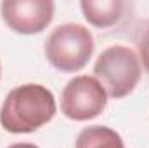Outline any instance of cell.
Returning <instances> with one entry per match:
<instances>
[{"label":"cell","mask_w":149,"mask_h":148,"mask_svg":"<svg viewBox=\"0 0 149 148\" xmlns=\"http://www.w3.org/2000/svg\"><path fill=\"white\" fill-rule=\"evenodd\" d=\"M57 111L52 91L40 84L14 87L0 108V124L10 134H30L49 124Z\"/></svg>","instance_id":"cell-1"},{"label":"cell","mask_w":149,"mask_h":148,"mask_svg":"<svg viewBox=\"0 0 149 148\" xmlns=\"http://www.w3.org/2000/svg\"><path fill=\"white\" fill-rule=\"evenodd\" d=\"M95 42L88 28L78 23H64L50 32L45 40V58L52 68L63 73L81 70L92 58Z\"/></svg>","instance_id":"cell-2"},{"label":"cell","mask_w":149,"mask_h":148,"mask_svg":"<svg viewBox=\"0 0 149 148\" xmlns=\"http://www.w3.org/2000/svg\"><path fill=\"white\" fill-rule=\"evenodd\" d=\"M94 75L108 92V98L121 99L134 92L141 80L142 68L134 49L111 45L99 54L94 65Z\"/></svg>","instance_id":"cell-3"},{"label":"cell","mask_w":149,"mask_h":148,"mask_svg":"<svg viewBox=\"0 0 149 148\" xmlns=\"http://www.w3.org/2000/svg\"><path fill=\"white\" fill-rule=\"evenodd\" d=\"M108 92L95 77L78 75L71 78L61 94V111L74 122L99 117L108 106Z\"/></svg>","instance_id":"cell-4"},{"label":"cell","mask_w":149,"mask_h":148,"mask_svg":"<svg viewBox=\"0 0 149 148\" xmlns=\"http://www.w3.org/2000/svg\"><path fill=\"white\" fill-rule=\"evenodd\" d=\"M3 23L16 33H42L54 19V2L50 0H7L0 4Z\"/></svg>","instance_id":"cell-5"},{"label":"cell","mask_w":149,"mask_h":148,"mask_svg":"<svg viewBox=\"0 0 149 148\" xmlns=\"http://www.w3.org/2000/svg\"><path fill=\"white\" fill-rule=\"evenodd\" d=\"M125 5L127 4L121 0H83L80 4L83 18L95 28H109L116 25L123 16Z\"/></svg>","instance_id":"cell-6"},{"label":"cell","mask_w":149,"mask_h":148,"mask_svg":"<svg viewBox=\"0 0 149 148\" xmlns=\"http://www.w3.org/2000/svg\"><path fill=\"white\" fill-rule=\"evenodd\" d=\"M74 148H127L121 136L106 125H88L80 131Z\"/></svg>","instance_id":"cell-7"},{"label":"cell","mask_w":149,"mask_h":148,"mask_svg":"<svg viewBox=\"0 0 149 148\" xmlns=\"http://www.w3.org/2000/svg\"><path fill=\"white\" fill-rule=\"evenodd\" d=\"M139 58H141L142 68L149 73V26L139 38Z\"/></svg>","instance_id":"cell-8"},{"label":"cell","mask_w":149,"mask_h":148,"mask_svg":"<svg viewBox=\"0 0 149 148\" xmlns=\"http://www.w3.org/2000/svg\"><path fill=\"white\" fill-rule=\"evenodd\" d=\"M7 148H38V147L33 145V143H14V145H10Z\"/></svg>","instance_id":"cell-9"},{"label":"cell","mask_w":149,"mask_h":148,"mask_svg":"<svg viewBox=\"0 0 149 148\" xmlns=\"http://www.w3.org/2000/svg\"><path fill=\"white\" fill-rule=\"evenodd\" d=\"M0 77H2V66H0Z\"/></svg>","instance_id":"cell-10"}]
</instances>
